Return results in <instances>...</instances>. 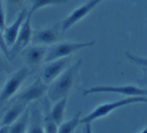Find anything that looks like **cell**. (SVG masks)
<instances>
[{"label":"cell","mask_w":147,"mask_h":133,"mask_svg":"<svg viewBox=\"0 0 147 133\" xmlns=\"http://www.w3.org/2000/svg\"><path fill=\"white\" fill-rule=\"evenodd\" d=\"M81 64H82V59H79L76 63L71 64L55 81L51 83V85L49 88L47 95L51 102H57L65 97H67L74 83L76 81L77 76H78Z\"/></svg>","instance_id":"obj_1"},{"label":"cell","mask_w":147,"mask_h":133,"mask_svg":"<svg viewBox=\"0 0 147 133\" xmlns=\"http://www.w3.org/2000/svg\"><path fill=\"white\" fill-rule=\"evenodd\" d=\"M135 103H147V97L146 96H129L126 98H123L121 100L115 101V102L111 103H105L97 108H95L90 114L85 116L83 119H81V124H84L86 126L87 132H91V124L94 122L95 120L101 118V117L107 116L110 114L112 111L116 110V109L120 108V107H124L130 104H135Z\"/></svg>","instance_id":"obj_2"},{"label":"cell","mask_w":147,"mask_h":133,"mask_svg":"<svg viewBox=\"0 0 147 133\" xmlns=\"http://www.w3.org/2000/svg\"><path fill=\"white\" fill-rule=\"evenodd\" d=\"M95 44V40L91 42H63L55 43L47 51L45 57V62L55 60V59L63 58V57H69L71 54L81 50V49L91 47Z\"/></svg>","instance_id":"obj_3"},{"label":"cell","mask_w":147,"mask_h":133,"mask_svg":"<svg viewBox=\"0 0 147 133\" xmlns=\"http://www.w3.org/2000/svg\"><path fill=\"white\" fill-rule=\"evenodd\" d=\"M94 93H116V94L125 95V96H147V89H143L134 85H103V86H94L85 89L83 95L87 96Z\"/></svg>","instance_id":"obj_4"},{"label":"cell","mask_w":147,"mask_h":133,"mask_svg":"<svg viewBox=\"0 0 147 133\" xmlns=\"http://www.w3.org/2000/svg\"><path fill=\"white\" fill-rule=\"evenodd\" d=\"M27 75H28V69L26 67H22L7 80L2 91L0 93V103H4L8 101L16 93L22 82L26 79Z\"/></svg>","instance_id":"obj_5"},{"label":"cell","mask_w":147,"mask_h":133,"mask_svg":"<svg viewBox=\"0 0 147 133\" xmlns=\"http://www.w3.org/2000/svg\"><path fill=\"white\" fill-rule=\"evenodd\" d=\"M31 13H27V16L25 17L24 21L22 22L20 27V30L16 37L14 44L11 46L10 55H15L25 49V47L28 45V43L32 39V28H31Z\"/></svg>","instance_id":"obj_6"},{"label":"cell","mask_w":147,"mask_h":133,"mask_svg":"<svg viewBox=\"0 0 147 133\" xmlns=\"http://www.w3.org/2000/svg\"><path fill=\"white\" fill-rule=\"evenodd\" d=\"M101 2H102V0H90V1H88L87 3H85L84 5H82V6H80L79 8H77L76 10H74L73 12L61 22V31L65 32L67 29H69L71 26H74L77 22L82 20L87 14H89L93 9L96 8V6H98Z\"/></svg>","instance_id":"obj_7"},{"label":"cell","mask_w":147,"mask_h":133,"mask_svg":"<svg viewBox=\"0 0 147 133\" xmlns=\"http://www.w3.org/2000/svg\"><path fill=\"white\" fill-rule=\"evenodd\" d=\"M69 62V59L67 57L55 59V60L47 62L41 75V80L47 85L51 84L53 81H55L61 73L63 72L65 66Z\"/></svg>","instance_id":"obj_8"},{"label":"cell","mask_w":147,"mask_h":133,"mask_svg":"<svg viewBox=\"0 0 147 133\" xmlns=\"http://www.w3.org/2000/svg\"><path fill=\"white\" fill-rule=\"evenodd\" d=\"M27 13L28 12L26 11V9H22L20 12H18L12 24H10L9 26H5L4 30H3V35H4L5 42H6L8 48H11V46L14 44L18 32L20 30L21 24L24 21L25 17L27 16Z\"/></svg>","instance_id":"obj_9"},{"label":"cell","mask_w":147,"mask_h":133,"mask_svg":"<svg viewBox=\"0 0 147 133\" xmlns=\"http://www.w3.org/2000/svg\"><path fill=\"white\" fill-rule=\"evenodd\" d=\"M47 90V85L41 80L40 78H37L29 87H27L26 90H24L20 94L18 101H22L24 103H28L30 101L36 100L45 95V91Z\"/></svg>","instance_id":"obj_10"},{"label":"cell","mask_w":147,"mask_h":133,"mask_svg":"<svg viewBox=\"0 0 147 133\" xmlns=\"http://www.w3.org/2000/svg\"><path fill=\"white\" fill-rule=\"evenodd\" d=\"M59 35L55 28H47L32 33V41L38 44H55L57 42Z\"/></svg>","instance_id":"obj_11"},{"label":"cell","mask_w":147,"mask_h":133,"mask_svg":"<svg viewBox=\"0 0 147 133\" xmlns=\"http://www.w3.org/2000/svg\"><path fill=\"white\" fill-rule=\"evenodd\" d=\"M26 109V103L19 101V103L13 105L5 112L4 116L0 121V125H11Z\"/></svg>","instance_id":"obj_12"},{"label":"cell","mask_w":147,"mask_h":133,"mask_svg":"<svg viewBox=\"0 0 147 133\" xmlns=\"http://www.w3.org/2000/svg\"><path fill=\"white\" fill-rule=\"evenodd\" d=\"M47 50L43 46H32L25 50V60L30 65H37L45 59Z\"/></svg>","instance_id":"obj_13"},{"label":"cell","mask_w":147,"mask_h":133,"mask_svg":"<svg viewBox=\"0 0 147 133\" xmlns=\"http://www.w3.org/2000/svg\"><path fill=\"white\" fill-rule=\"evenodd\" d=\"M29 122V110L25 109L23 113L10 125L9 133H24L27 132V126Z\"/></svg>","instance_id":"obj_14"},{"label":"cell","mask_w":147,"mask_h":133,"mask_svg":"<svg viewBox=\"0 0 147 133\" xmlns=\"http://www.w3.org/2000/svg\"><path fill=\"white\" fill-rule=\"evenodd\" d=\"M67 97L57 101V102H55V105H53L51 110V118L53 119V121H55L57 125H59L63 121L65 110V106H67Z\"/></svg>","instance_id":"obj_15"},{"label":"cell","mask_w":147,"mask_h":133,"mask_svg":"<svg viewBox=\"0 0 147 133\" xmlns=\"http://www.w3.org/2000/svg\"><path fill=\"white\" fill-rule=\"evenodd\" d=\"M81 114L82 112L78 111L76 115H74L73 118H71L69 120L65 121V122H61L59 125V130L57 132L59 133H73L75 131V129L78 127V125L81 124Z\"/></svg>","instance_id":"obj_16"},{"label":"cell","mask_w":147,"mask_h":133,"mask_svg":"<svg viewBox=\"0 0 147 133\" xmlns=\"http://www.w3.org/2000/svg\"><path fill=\"white\" fill-rule=\"evenodd\" d=\"M69 0H33L32 6L29 11V13H34L37 10L43 8L45 6H49V5H59L63 4V3L69 2Z\"/></svg>","instance_id":"obj_17"},{"label":"cell","mask_w":147,"mask_h":133,"mask_svg":"<svg viewBox=\"0 0 147 133\" xmlns=\"http://www.w3.org/2000/svg\"><path fill=\"white\" fill-rule=\"evenodd\" d=\"M59 130V125L51 118V112L47 111V114L43 119V132L45 133H57Z\"/></svg>","instance_id":"obj_18"},{"label":"cell","mask_w":147,"mask_h":133,"mask_svg":"<svg viewBox=\"0 0 147 133\" xmlns=\"http://www.w3.org/2000/svg\"><path fill=\"white\" fill-rule=\"evenodd\" d=\"M23 0H6V8H7V14L9 18H12L18 8L22 5Z\"/></svg>","instance_id":"obj_19"},{"label":"cell","mask_w":147,"mask_h":133,"mask_svg":"<svg viewBox=\"0 0 147 133\" xmlns=\"http://www.w3.org/2000/svg\"><path fill=\"white\" fill-rule=\"evenodd\" d=\"M126 56L129 60H131L132 62H134L135 64L139 65V66H142L143 68H147V58H145V57L137 56V55H133L129 52H126Z\"/></svg>","instance_id":"obj_20"},{"label":"cell","mask_w":147,"mask_h":133,"mask_svg":"<svg viewBox=\"0 0 147 133\" xmlns=\"http://www.w3.org/2000/svg\"><path fill=\"white\" fill-rule=\"evenodd\" d=\"M0 51H1V52H2L6 57L10 56V51H9L8 46H7L6 42H5L2 29H0Z\"/></svg>","instance_id":"obj_21"},{"label":"cell","mask_w":147,"mask_h":133,"mask_svg":"<svg viewBox=\"0 0 147 133\" xmlns=\"http://www.w3.org/2000/svg\"><path fill=\"white\" fill-rule=\"evenodd\" d=\"M5 26V11L3 8L2 0H0V29L4 30Z\"/></svg>","instance_id":"obj_22"},{"label":"cell","mask_w":147,"mask_h":133,"mask_svg":"<svg viewBox=\"0 0 147 133\" xmlns=\"http://www.w3.org/2000/svg\"><path fill=\"white\" fill-rule=\"evenodd\" d=\"M141 132H142V133H147V126L145 127V129H143V130L141 131Z\"/></svg>","instance_id":"obj_23"},{"label":"cell","mask_w":147,"mask_h":133,"mask_svg":"<svg viewBox=\"0 0 147 133\" xmlns=\"http://www.w3.org/2000/svg\"><path fill=\"white\" fill-rule=\"evenodd\" d=\"M145 69V71H146V72H147V68H144Z\"/></svg>","instance_id":"obj_24"},{"label":"cell","mask_w":147,"mask_h":133,"mask_svg":"<svg viewBox=\"0 0 147 133\" xmlns=\"http://www.w3.org/2000/svg\"><path fill=\"white\" fill-rule=\"evenodd\" d=\"M0 62H1V56H0Z\"/></svg>","instance_id":"obj_25"},{"label":"cell","mask_w":147,"mask_h":133,"mask_svg":"<svg viewBox=\"0 0 147 133\" xmlns=\"http://www.w3.org/2000/svg\"><path fill=\"white\" fill-rule=\"evenodd\" d=\"M102 1H104V0H102Z\"/></svg>","instance_id":"obj_26"}]
</instances>
